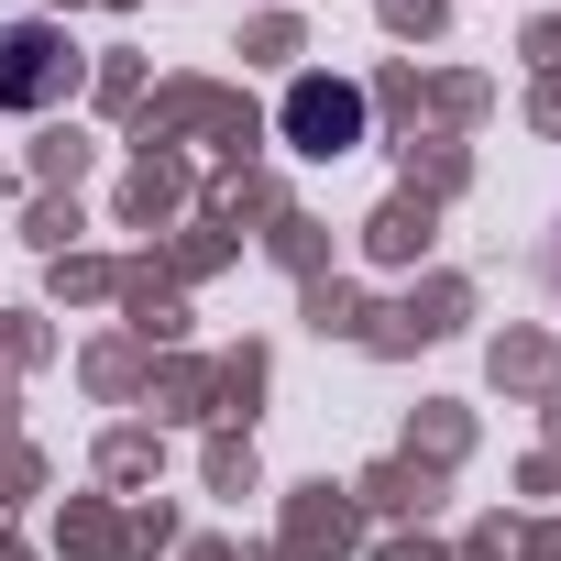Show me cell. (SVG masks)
Segmentation results:
<instances>
[{"mask_svg":"<svg viewBox=\"0 0 561 561\" xmlns=\"http://www.w3.org/2000/svg\"><path fill=\"white\" fill-rule=\"evenodd\" d=\"M287 133H298L309 154L364 144V89H342V78H298V89H287Z\"/></svg>","mask_w":561,"mask_h":561,"instance_id":"cell-2","label":"cell"},{"mask_svg":"<svg viewBox=\"0 0 561 561\" xmlns=\"http://www.w3.org/2000/svg\"><path fill=\"white\" fill-rule=\"evenodd\" d=\"M67 78H78V56H67L45 23H12V34H0V100H12V111L67 100Z\"/></svg>","mask_w":561,"mask_h":561,"instance_id":"cell-1","label":"cell"}]
</instances>
